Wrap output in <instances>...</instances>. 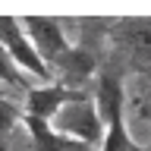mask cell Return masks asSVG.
Here are the masks:
<instances>
[{
	"label": "cell",
	"instance_id": "cell-1",
	"mask_svg": "<svg viewBox=\"0 0 151 151\" xmlns=\"http://www.w3.org/2000/svg\"><path fill=\"white\" fill-rule=\"evenodd\" d=\"M94 107H101L98 116L107 120L101 151H148L139 142H132L126 126H123V82L116 76H101L98 79V101H94Z\"/></svg>",
	"mask_w": 151,
	"mask_h": 151
},
{
	"label": "cell",
	"instance_id": "cell-2",
	"mask_svg": "<svg viewBox=\"0 0 151 151\" xmlns=\"http://www.w3.org/2000/svg\"><path fill=\"white\" fill-rule=\"evenodd\" d=\"M54 132H60V135H66V139L82 142V145H88V148L101 145L104 126H101V116H98L94 101L82 98V101L63 104V107L54 113Z\"/></svg>",
	"mask_w": 151,
	"mask_h": 151
},
{
	"label": "cell",
	"instance_id": "cell-3",
	"mask_svg": "<svg viewBox=\"0 0 151 151\" xmlns=\"http://www.w3.org/2000/svg\"><path fill=\"white\" fill-rule=\"evenodd\" d=\"M0 47L9 54V60L19 66V69H25L28 76H35V79H50L47 73V66L41 63V57L38 50L32 47L28 35L22 32V22L16 16H0Z\"/></svg>",
	"mask_w": 151,
	"mask_h": 151
},
{
	"label": "cell",
	"instance_id": "cell-4",
	"mask_svg": "<svg viewBox=\"0 0 151 151\" xmlns=\"http://www.w3.org/2000/svg\"><path fill=\"white\" fill-rule=\"evenodd\" d=\"M19 22H22V32H28L32 47L38 50L41 63L50 73V66L69 50V44L63 38V28L57 25V19H44V16H28V19H19Z\"/></svg>",
	"mask_w": 151,
	"mask_h": 151
},
{
	"label": "cell",
	"instance_id": "cell-5",
	"mask_svg": "<svg viewBox=\"0 0 151 151\" xmlns=\"http://www.w3.org/2000/svg\"><path fill=\"white\" fill-rule=\"evenodd\" d=\"M82 98H88V94L82 91V88H76V91H69V88H63V85H41V88H28L25 91V116H38V120H54V113L63 107V104H73V101H82Z\"/></svg>",
	"mask_w": 151,
	"mask_h": 151
},
{
	"label": "cell",
	"instance_id": "cell-6",
	"mask_svg": "<svg viewBox=\"0 0 151 151\" xmlns=\"http://www.w3.org/2000/svg\"><path fill=\"white\" fill-rule=\"evenodd\" d=\"M50 73H57V85H63L69 91H76V85H82L85 79H91L94 76V57L82 47H69L54 66H50Z\"/></svg>",
	"mask_w": 151,
	"mask_h": 151
},
{
	"label": "cell",
	"instance_id": "cell-7",
	"mask_svg": "<svg viewBox=\"0 0 151 151\" xmlns=\"http://www.w3.org/2000/svg\"><path fill=\"white\" fill-rule=\"evenodd\" d=\"M22 120H25V129H28V135H32V142H35V151H91L88 145H82V142L54 132V126L47 120L25 116V113H22Z\"/></svg>",
	"mask_w": 151,
	"mask_h": 151
},
{
	"label": "cell",
	"instance_id": "cell-8",
	"mask_svg": "<svg viewBox=\"0 0 151 151\" xmlns=\"http://www.w3.org/2000/svg\"><path fill=\"white\" fill-rule=\"evenodd\" d=\"M0 82L13 85V88H22V91H28V88H32V82L19 73V66L9 60V54L3 50V47H0Z\"/></svg>",
	"mask_w": 151,
	"mask_h": 151
},
{
	"label": "cell",
	"instance_id": "cell-9",
	"mask_svg": "<svg viewBox=\"0 0 151 151\" xmlns=\"http://www.w3.org/2000/svg\"><path fill=\"white\" fill-rule=\"evenodd\" d=\"M19 120H22V110H19L13 101L0 98V151H6V135H9V129H13Z\"/></svg>",
	"mask_w": 151,
	"mask_h": 151
}]
</instances>
